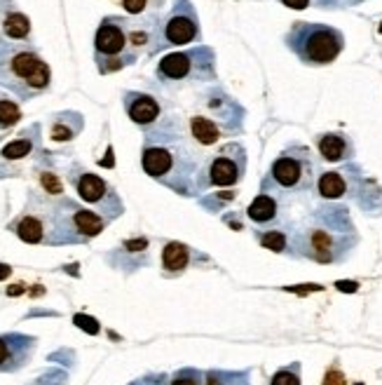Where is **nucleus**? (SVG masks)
Here are the masks:
<instances>
[{"mask_svg":"<svg viewBox=\"0 0 382 385\" xmlns=\"http://www.w3.org/2000/svg\"><path fill=\"white\" fill-rule=\"evenodd\" d=\"M3 33L10 40H26L28 33H31V21L21 12H10L3 21Z\"/></svg>","mask_w":382,"mask_h":385,"instance_id":"19","label":"nucleus"},{"mask_svg":"<svg viewBox=\"0 0 382 385\" xmlns=\"http://www.w3.org/2000/svg\"><path fill=\"white\" fill-rule=\"evenodd\" d=\"M52 73L35 50L17 43H0V85L21 99H31L50 87Z\"/></svg>","mask_w":382,"mask_h":385,"instance_id":"2","label":"nucleus"},{"mask_svg":"<svg viewBox=\"0 0 382 385\" xmlns=\"http://www.w3.org/2000/svg\"><path fill=\"white\" fill-rule=\"evenodd\" d=\"M73 223H75V228H77V233H80V238L82 240H89V238H97V235L101 233V230L106 228V218L104 216H99L97 212H92V209H85V207H80V205H73Z\"/></svg>","mask_w":382,"mask_h":385,"instance_id":"14","label":"nucleus"},{"mask_svg":"<svg viewBox=\"0 0 382 385\" xmlns=\"http://www.w3.org/2000/svg\"><path fill=\"white\" fill-rule=\"evenodd\" d=\"M211 50L207 47H200V50H190V52H174V55H166L157 66L160 78L166 80H188L193 75H200L202 78V66L211 68L213 57H209L202 62V57H207Z\"/></svg>","mask_w":382,"mask_h":385,"instance_id":"10","label":"nucleus"},{"mask_svg":"<svg viewBox=\"0 0 382 385\" xmlns=\"http://www.w3.org/2000/svg\"><path fill=\"white\" fill-rule=\"evenodd\" d=\"M317 174H321L317 158H314L312 151L305 146L286 148L270 167V181L274 183V188H279L282 193L312 191L319 181Z\"/></svg>","mask_w":382,"mask_h":385,"instance_id":"4","label":"nucleus"},{"mask_svg":"<svg viewBox=\"0 0 382 385\" xmlns=\"http://www.w3.org/2000/svg\"><path fill=\"white\" fill-rule=\"evenodd\" d=\"M190 134L200 146H211L220 139V127L207 115H193L190 118Z\"/></svg>","mask_w":382,"mask_h":385,"instance_id":"16","label":"nucleus"},{"mask_svg":"<svg viewBox=\"0 0 382 385\" xmlns=\"http://www.w3.org/2000/svg\"><path fill=\"white\" fill-rule=\"evenodd\" d=\"M151 5H160L157 0H122V8L129 15H143Z\"/></svg>","mask_w":382,"mask_h":385,"instance_id":"24","label":"nucleus"},{"mask_svg":"<svg viewBox=\"0 0 382 385\" xmlns=\"http://www.w3.org/2000/svg\"><path fill=\"white\" fill-rule=\"evenodd\" d=\"M272 385H300V378H298V374H294L291 369H282L279 374H274Z\"/></svg>","mask_w":382,"mask_h":385,"instance_id":"25","label":"nucleus"},{"mask_svg":"<svg viewBox=\"0 0 382 385\" xmlns=\"http://www.w3.org/2000/svg\"><path fill=\"white\" fill-rule=\"evenodd\" d=\"M249 218H251L254 223H260V226H265V223H272L274 218L279 216V200L272 198V195L267 193H260L258 198L254 200L251 205H249Z\"/></svg>","mask_w":382,"mask_h":385,"instance_id":"15","label":"nucleus"},{"mask_svg":"<svg viewBox=\"0 0 382 385\" xmlns=\"http://www.w3.org/2000/svg\"><path fill=\"white\" fill-rule=\"evenodd\" d=\"M124 109H127L131 120L143 127L153 125L160 118V104L155 102L151 94H136V92L124 94Z\"/></svg>","mask_w":382,"mask_h":385,"instance_id":"12","label":"nucleus"},{"mask_svg":"<svg viewBox=\"0 0 382 385\" xmlns=\"http://www.w3.org/2000/svg\"><path fill=\"white\" fill-rule=\"evenodd\" d=\"M171 385H204V376L195 369H183L174 376Z\"/></svg>","mask_w":382,"mask_h":385,"instance_id":"23","label":"nucleus"},{"mask_svg":"<svg viewBox=\"0 0 382 385\" xmlns=\"http://www.w3.org/2000/svg\"><path fill=\"white\" fill-rule=\"evenodd\" d=\"M75 324H77V327H82V329H87L89 334H97V331H99L97 322H94L92 317H82V315H77V317H75Z\"/></svg>","mask_w":382,"mask_h":385,"instance_id":"27","label":"nucleus"},{"mask_svg":"<svg viewBox=\"0 0 382 385\" xmlns=\"http://www.w3.org/2000/svg\"><path fill=\"white\" fill-rule=\"evenodd\" d=\"M75 191L87 205L97 207L99 216H104L106 221H113L122 214L124 207L115 188L108 186L101 176L92 174V171H82L80 176H75Z\"/></svg>","mask_w":382,"mask_h":385,"instance_id":"6","label":"nucleus"},{"mask_svg":"<svg viewBox=\"0 0 382 385\" xmlns=\"http://www.w3.org/2000/svg\"><path fill=\"white\" fill-rule=\"evenodd\" d=\"M244 169H247V158L242 148L235 144L225 146L207 162V181L209 186L230 188L242 181Z\"/></svg>","mask_w":382,"mask_h":385,"instance_id":"8","label":"nucleus"},{"mask_svg":"<svg viewBox=\"0 0 382 385\" xmlns=\"http://www.w3.org/2000/svg\"><path fill=\"white\" fill-rule=\"evenodd\" d=\"M43 186H45V191L52 193V195L61 193V183H59V179L55 174H43Z\"/></svg>","mask_w":382,"mask_h":385,"instance_id":"26","label":"nucleus"},{"mask_svg":"<svg viewBox=\"0 0 382 385\" xmlns=\"http://www.w3.org/2000/svg\"><path fill=\"white\" fill-rule=\"evenodd\" d=\"M286 47L307 66H326L343 52L345 35L328 24L298 21L286 33Z\"/></svg>","mask_w":382,"mask_h":385,"instance_id":"3","label":"nucleus"},{"mask_svg":"<svg viewBox=\"0 0 382 385\" xmlns=\"http://www.w3.org/2000/svg\"><path fill=\"white\" fill-rule=\"evenodd\" d=\"M200 35V21L190 0H178L171 15L164 19L162 38L164 45H188Z\"/></svg>","mask_w":382,"mask_h":385,"instance_id":"9","label":"nucleus"},{"mask_svg":"<svg viewBox=\"0 0 382 385\" xmlns=\"http://www.w3.org/2000/svg\"><path fill=\"white\" fill-rule=\"evenodd\" d=\"M317 191L324 200H340L347 195V181L343 171H324L317 181Z\"/></svg>","mask_w":382,"mask_h":385,"instance_id":"17","label":"nucleus"},{"mask_svg":"<svg viewBox=\"0 0 382 385\" xmlns=\"http://www.w3.org/2000/svg\"><path fill=\"white\" fill-rule=\"evenodd\" d=\"M338 287L343 289V292H354L356 284H354V282H338Z\"/></svg>","mask_w":382,"mask_h":385,"instance_id":"31","label":"nucleus"},{"mask_svg":"<svg viewBox=\"0 0 382 385\" xmlns=\"http://www.w3.org/2000/svg\"><path fill=\"white\" fill-rule=\"evenodd\" d=\"M10 265H5V263H0V280H5V277H8L10 275Z\"/></svg>","mask_w":382,"mask_h":385,"instance_id":"32","label":"nucleus"},{"mask_svg":"<svg viewBox=\"0 0 382 385\" xmlns=\"http://www.w3.org/2000/svg\"><path fill=\"white\" fill-rule=\"evenodd\" d=\"M319 153L326 162H343L354 156V144L350 141V136L340 132H328L319 136Z\"/></svg>","mask_w":382,"mask_h":385,"instance_id":"13","label":"nucleus"},{"mask_svg":"<svg viewBox=\"0 0 382 385\" xmlns=\"http://www.w3.org/2000/svg\"><path fill=\"white\" fill-rule=\"evenodd\" d=\"M380 31H382V26H380Z\"/></svg>","mask_w":382,"mask_h":385,"instance_id":"33","label":"nucleus"},{"mask_svg":"<svg viewBox=\"0 0 382 385\" xmlns=\"http://www.w3.org/2000/svg\"><path fill=\"white\" fill-rule=\"evenodd\" d=\"M12 12V0H0V28H3V21Z\"/></svg>","mask_w":382,"mask_h":385,"instance_id":"29","label":"nucleus"},{"mask_svg":"<svg viewBox=\"0 0 382 385\" xmlns=\"http://www.w3.org/2000/svg\"><path fill=\"white\" fill-rule=\"evenodd\" d=\"M324 385H345V376L338 374V371H328Z\"/></svg>","mask_w":382,"mask_h":385,"instance_id":"28","label":"nucleus"},{"mask_svg":"<svg viewBox=\"0 0 382 385\" xmlns=\"http://www.w3.org/2000/svg\"><path fill=\"white\" fill-rule=\"evenodd\" d=\"M33 144L28 139H19V141H12L3 148V158L8 160H19V158H26L28 153H31Z\"/></svg>","mask_w":382,"mask_h":385,"instance_id":"21","label":"nucleus"},{"mask_svg":"<svg viewBox=\"0 0 382 385\" xmlns=\"http://www.w3.org/2000/svg\"><path fill=\"white\" fill-rule=\"evenodd\" d=\"M136 52L129 40V19L106 17L94 35V59L101 73H111L136 62Z\"/></svg>","mask_w":382,"mask_h":385,"instance_id":"5","label":"nucleus"},{"mask_svg":"<svg viewBox=\"0 0 382 385\" xmlns=\"http://www.w3.org/2000/svg\"><path fill=\"white\" fill-rule=\"evenodd\" d=\"M35 353V339L23 334L0 336V374H15L31 362Z\"/></svg>","mask_w":382,"mask_h":385,"instance_id":"11","label":"nucleus"},{"mask_svg":"<svg viewBox=\"0 0 382 385\" xmlns=\"http://www.w3.org/2000/svg\"><path fill=\"white\" fill-rule=\"evenodd\" d=\"M141 165L151 179L160 181L178 195H195L204 191V181L200 179V174H204L207 179V165H202V160L188 146L181 132L169 136V127H162L148 134L141 153Z\"/></svg>","mask_w":382,"mask_h":385,"instance_id":"1","label":"nucleus"},{"mask_svg":"<svg viewBox=\"0 0 382 385\" xmlns=\"http://www.w3.org/2000/svg\"><path fill=\"white\" fill-rule=\"evenodd\" d=\"M262 247L270 252H284L286 250V235L282 233V230H270V233H265L260 238Z\"/></svg>","mask_w":382,"mask_h":385,"instance_id":"22","label":"nucleus"},{"mask_svg":"<svg viewBox=\"0 0 382 385\" xmlns=\"http://www.w3.org/2000/svg\"><path fill=\"white\" fill-rule=\"evenodd\" d=\"M347 245H343V233L336 228L328 226H309L307 230H303L300 235V250L305 256L319 261V263H331V261H338L340 254L347 252L345 250Z\"/></svg>","mask_w":382,"mask_h":385,"instance_id":"7","label":"nucleus"},{"mask_svg":"<svg viewBox=\"0 0 382 385\" xmlns=\"http://www.w3.org/2000/svg\"><path fill=\"white\" fill-rule=\"evenodd\" d=\"M21 118V111L19 106H17L12 99H5L0 97V129H10L15 127L17 122H19Z\"/></svg>","mask_w":382,"mask_h":385,"instance_id":"20","label":"nucleus"},{"mask_svg":"<svg viewBox=\"0 0 382 385\" xmlns=\"http://www.w3.org/2000/svg\"><path fill=\"white\" fill-rule=\"evenodd\" d=\"M190 263V250L181 242H169L162 250V265L166 272H183Z\"/></svg>","mask_w":382,"mask_h":385,"instance_id":"18","label":"nucleus"},{"mask_svg":"<svg viewBox=\"0 0 382 385\" xmlns=\"http://www.w3.org/2000/svg\"><path fill=\"white\" fill-rule=\"evenodd\" d=\"M282 3L291 10H305L309 5V0H282Z\"/></svg>","mask_w":382,"mask_h":385,"instance_id":"30","label":"nucleus"}]
</instances>
